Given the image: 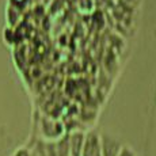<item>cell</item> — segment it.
I'll list each match as a JSON object with an SVG mask.
<instances>
[{
	"label": "cell",
	"mask_w": 156,
	"mask_h": 156,
	"mask_svg": "<svg viewBox=\"0 0 156 156\" xmlns=\"http://www.w3.org/2000/svg\"><path fill=\"white\" fill-rule=\"evenodd\" d=\"M68 137V149H69V156H80L82 149L84 145L86 132L83 130H72L67 133Z\"/></svg>",
	"instance_id": "cell-4"
},
{
	"label": "cell",
	"mask_w": 156,
	"mask_h": 156,
	"mask_svg": "<svg viewBox=\"0 0 156 156\" xmlns=\"http://www.w3.org/2000/svg\"><path fill=\"white\" fill-rule=\"evenodd\" d=\"M118 156H139V155H137V152L134 151L132 147L125 145L124 144V147H122V149H121V152L118 154Z\"/></svg>",
	"instance_id": "cell-5"
},
{
	"label": "cell",
	"mask_w": 156,
	"mask_h": 156,
	"mask_svg": "<svg viewBox=\"0 0 156 156\" xmlns=\"http://www.w3.org/2000/svg\"><path fill=\"white\" fill-rule=\"evenodd\" d=\"M101 136V151L102 156H118L121 152L124 143L109 132H102Z\"/></svg>",
	"instance_id": "cell-1"
},
{
	"label": "cell",
	"mask_w": 156,
	"mask_h": 156,
	"mask_svg": "<svg viewBox=\"0 0 156 156\" xmlns=\"http://www.w3.org/2000/svg\"><path fill=\"white\" fill-rule=\"evenodd\" d=\"M41 126H42L41 129H42L44 137L50 143L57 141V140L61 139V137L65 134L64 125H62L60 121H56V119L44 118Z\"/></svg>",
	"instance_id": "cell-2"
},
{
	"label": "cell",
	"mask_w": 156,
	"mask_h": 156,
	"mask_svg": "<svg viewBox=\"0 0 156 156\" xmlns=\"http://www.w3.org/2000/svg\"><path fill=\"white\" fill-rule=\"evenodd\" d=\"M80 156H102L101 151V136L98 130H87L86 132V139L84 145L82 149V155Z\"/></svg>",
	"instance_id": "cell-3"
},
{
	"label": "cell",
	"mask_w": 156,
	"mask_h": 156,
	"mask_svg": "<svg viewBox=\"0 0 156 156\" xmlns=\"http://www.w3.org/2000/svg\"><path fill=\"white\" fill-rule=\"evenodd\" d=\"M26 3H27V0H10V4L12 5V8H15V10L23 8L26 5Z\"/></svg>",
	"instance_id": "cell-6"
}]
</instances>
